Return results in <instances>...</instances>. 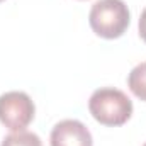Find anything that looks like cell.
<instances>
[{
  "instance_id": "obj_5",
  "label": "cell",
  "mask_w": 146,
  "mask_h": 146,
  "mask_svg": "<svg viewBox=\"0 0 146 146\" xmlns=\"http://www.w3.org/2000/svg\"><path fill=\"white\" fill-rule=\"evenodd\" d=\"M127 87L138 99L146 102V61L136 65L131 70L127 75Z\"/></svg>"
},
{
  "instance_id": "obj_2",
  "label": "cell",
  "mask_w": 146,
  "mask_h": 146,
  "mask_svg": "<svg viewBox=\"0 0 146 146\" xmlns=\"http://www.w3.org/2000/svg\"><path fill=\"white\" fill-rule=\"evenodd\" d=\"M131 22V12L124 0H99L92 5L88 24L92 31L104 39L121 37Z\"/></svg>"
},
{
  "instance_id": "obj_9",
  "label": "cell",
  "mask_w": 146,
  "mask_h": 146,
  "mask_svg": "<svg viewBox=\"0 0 146 146\" xmlns=\"http://www.w3.org/2000/svg\"><path fill=\"white\" fill-rule=\"evenodd\" d=\"M0 2H3V0H0Z\"/></svg>"
},
{
  "instance_id": "obj_4",
  "label": "cell",
  "mask_w": 146,
  "mask_h": 146,
  "mask_svg": "<svg viewBox=\"0 0 146 146\" xmlns=\"http://www.w3.org/2000/svg\"><path fill=\"white\" fill-rule=\"evenodd\" d=\"M51 146H94L88 127L76 119H63L51 131Z\"/></svg>"
},
{
  "instance_id": "obj_7",
  "label": "cell",
  "mask_w": 146,
  "mask_h": 146,
  "mask_svg": "<svg viewBox=\"0 0 146 146\" xmlns=\"http://www.w3.org/2000/svg\"><path fill=\"white\" fill-rule=\"evenodd\" d=\"M138 29H139V37L146 42V9L139 15V22H138Z\"/></svg>"
},
{
  "instance_id": "obj_6",
  "label": "cell",
  "mask_w": 146,
  "mask_h": 146,
  "mask_svg": "<svg viewBox=\"0 0 146 146\" xmlns=\"http://www.w3.org/2000/svg\"><path fill=\"white\" fill-rule=\"evenodd\" d=\"M0 146H42L41 138L31 131H15L3 138Z\"/></svg>"
},
{
  "instance_id": "obj_1",
  "label": "cell",
  "mask_w": 146,
  "mask_h": 146,
  "mask_svg": "<svg viewBox=\"0 0 146 146\" xmlns=\"http://www.w3.org/2000/svg\"><path fill=\"white\" fill-rule=\"evenodd\" d=\"M88 110L97 122L109 127H117L131 119L133 102L122 90L114 87H104L97 88L90 95Z\"/></svg>"
},
{
  "instance_id": "obj_8",
  "label": "cell",
  "mask_w": 146,
  "mask_h": 146,
  "mask_svg": "<svg viewBox=\"0 0 146 146\" xmlns=\"http://www.w3.org/2000/svg\"><path fill=\"white\" fill-rule=\"evenodd\" d=\"M143 146H146V143H145V145H143Z\"/></svg>"
},
{
  "instance_id": "obj_3",
  "label": "cell",
  "mask_w": 146,
  "mask_h": 146,
  "mask_svg": "<svg viewBox=\"0 0 146 146\" xmlns=\"http://www.w3.org/2000/svg\"><path fill=\"white\" fill-rule=\"evenodd\" d=\"M36 106L33 99L21 90H10L0 95V122L15 131H26V127L34 121Z\"/></svg>"
}]
</instances>
